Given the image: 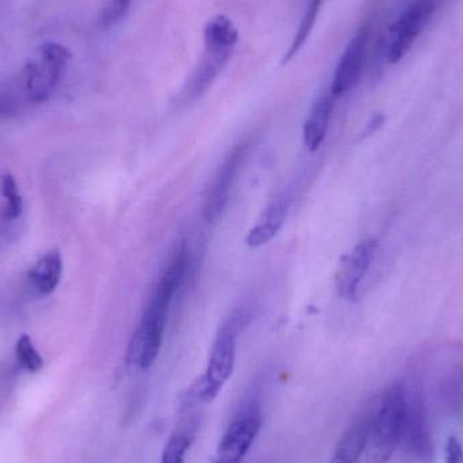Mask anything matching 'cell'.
<instances>
[{
	"instance_id": "obj_1",
	"label": "cell",
	"mask_w": 463,
	"mask_h": 463,
	"mask_svg": "<svg viewBox=\"0 0 463 463\" xmlns=\"http://www.w3.org/2000/svg\"><path fill=\"white\" fill-rule=\"evenodd\" d=\"M186 271L187 250L186 245L182 244L160 277L130 340L127 353V362L130 366L148 370L156 361L165 337L171 302L184 283Z\"/></svg>"
},
{
	"instance_id": "obj_2",
	"label": "cell",
	"mask_w": 463,
	"mask_h": 463,
	"mask_svg": "<svg viewBox=\"0 0 463 463\" xmlns=\"http://www.w3.org/2000/svg\"><path fill=\"white\" fill-rule=\"evenodd\" d=\"M250 320V313L247 307H239L231 313L212 345L206 372L187 389L184 400L203 407L219 396L220 391L233 374L237 337Z\"/></svg>"
},
{
	"instance_id": "obj_3",
	"label": "cell",
	"mask_w": 463,
	"mask_h": 463,
	"mask_svg": "<svg viewBox=\"0 0 463 463\" xmlns=\"http://www.w3.org/2000/svg\"><path fill=\"white\" fill-rule=\"evenodd\" d=\"M239 41V30L228 16L209 19L203 30V54L182 91L184 102L203 97L227 67Z\"/></svg>"
},
{
	"instance_id": "obj_4",
	"label": "cell",
	"mask_w": 463,
	"mask_h": 463,
	"mask_svg": "<svg viewBox=\"0 0 463 463\" xmlns=\"http://www.w3.org/2000/svg\"><path fill=\"white\" fill-rule=\"evenodd\" d=\"M405 383H392L370 413L364 463H388L400 446L404 420Z\"/></svg>"
},
{
	"instance_id": "obj_5",
	"label": "cell",
	"mask_w": 463,
	"mask_h": 463,
	"mask_svg": "<svg viewBox=\"0 0 463 463\" xmlns=\"http://www.w3.org/2000/svg\"><path fill=\"white\" fill-rule=\"evenodd\" d=\"M71 60L70 49L59 43H43L21 68L33 105L45 102L59 86Z\"/></svg>"
},
{
	"instance_id": "obj_6",
	"label": "cell",
	"mask_w": 463,
	"mask_h": 463,
	"mask_svg": "<svg viewBox=\"0 0 463 463\" xmlns=\"http://www.w3.org/2000/svg\"><path fill=\"white\" fill-rule=\"evenodd\" d=\"M405 383L404 420L400 446L405 456L419 463L434 461V440L427 418L423 393L418 385Z\"/></svg>"
},
{
	"instance_id": "obj_7",
	"label": "cell",
	"mask_w": 463,
	"mask_h": 463,
	"mask_svg": "<svg viewBox=\"0 0 463 463\" xmlns=\"http://www.w3.org/2000/svg\"><path fill=\"white\" fill-rule=\"evenodd\" d=\"M261 408L258 399L245 402L225 430L213 463H241L261 429Z\"/></svg>"
},
{
	"instance_id": "obj_8",
	"label": "cell",
	"mask_w": 463,
	"mask_h": 463,
	"mask_svg": "<svg viewBox=\"0 0 463 463\" xmlns=\"http://www.w3.org/2000/svg\"><path fill=\"white\" fill-rule=\"evenodd\" d=\"M439 3L440 0H412L400 14L389 29L386 43V54L392 64L402 61L412 49Z\"/></svg>"
},
{
	"instance_id": "obj_9",
	"label": "cell",
	"mask_w": 463,
	"mask_h": 463,
	"mask_svg": "<svg viewBox=\"0 0 463 463\" xmlns=\"http://www.w3.org/2000/svg\"><path fill=\"white\" fill-rule=\"evenodd\" d=\"M247 143L239 144L225 157L224 163L220 165L219 171L214 175L209 189L206 190L205 198H203V219L208 222H214L228 203L232 186L236 181L240 167L244 162L247 155Z\"/></svg>"
},
{
	"instance_id": "obj_10",
	"label": "cell",
	"mask_w": 463,
	"mask_h": 463,
	"mask_svg": "<svg viewBox=\"0 0 463 463\" xmlns=\"http://www.w3.org/2000/svg\"><path fill=\"white\" fill-rule=\"evenodd\" d=\"M377 250L378 242L374 239H366L359 241L351 252L343 256L335 277V285L340 297L350 301L356 298L359 286L369 271Z\"/></svg>"
},
{
	"instance_id": "obj_11",
	"label": "cell",
	"mask_w": 463,
	"mask_h": 463,
	"mask_svg": "<svg viewBox=\"0 0 463 463\" xmlns=\"http://www.w3.org/2000/svg\"><path fill=\"white\" fill-rule=\"evenodd\" d=\"M369 35V27H362L343 52L336 70H335L331 90H329L334 97H342L343 94L350 91L361 79L364 62H366Z\"/></svg>"
},
{
	"instance_id": "obj_12",
	"label": "cell",
	"mask_w": 463,
	"mask_h": 463,
	"mask_svg": "<svg viewBox=\"0 0 463 463\" xmlns=\"http://www.w3.org/2000/svg\"><path fill=\"white\" fill-rule=\"evenodd\" d=\"M290 205V193L283 192L282 194L278 195L261 214L258 224L248 232L245 237L248 247L259 248L269 244L285 224Z\"/></svg>"
},
{
	"instance_id": "obj_13",
	"label": "cell",
	"mask_w": 463,
	"mask_h": 463,
	"mask_svg": "<svg viewBox=\"0 0 463 463\" xmlns=\"http://www.w3.org/2000/svg\"><path fill=\"white\" fill-rule=\"evenodd\" d=\"M336 97L331 91L321 95L310 109L304 125V144L310 152L317 151L328 132Z\"/></svg>"
},
{
	"instance_id": "obj_14",
	"label": "cell",
	"mask_w": 463,
	"mask_h": 463,
	"mask_svg": "<svg viewBox=\"0 0 463 463\" xmlns=\"http://www.w3.org/2000/svg\"><path fill=\"white\" fill-rule=\"evenodd\" d=\"M193 411H182L186 413V418L181 421V426L168 438L162 453V463H184L187 451L192 448L198 430L201 426V418Z\"/></svg>"
},
{
	"instance_id": "obj_15",
	"label": "cell",
	"mask_w": 463,
	"mask_h": 463,
	"mask_svg": "<svg viewBox=\"0 0 463 463\" xmlns=\"http://www.w3.org/2000/svg\"><path fill=\"white\" fill-rule=\"evenodd\" d=\"M370 413L362 416L342 435L329 463H359L366 450Z\"/></svg>"
},
{
	"instance_id": "obj_16",
	"label": "cell",
	"mask_w": 463,
	"mask_h": 463,
	"mask_svg": "<svg viewBox=\"0 0 463 463\" xmlns=\"http://www.w3.org/2000/svg\"><path fill=\"white\" fill-rule=\"evenodd\" d=\"M62 272L61 255L59 250H51L35 263L29 277L33 286L41 294H51L56 290Z\"/></svg>"
},
{
	"instance_id": "obj_17",
	"label": "cell",
	"mask_w": 463,
	"mask_h": 463,
	"mask_svg": "<svg viewBox=\"0 0 463 463\" xmlns=\"http://www.w3.org/2000/svg\"><path fill=\"white\" fill-rule=\"evenodd\" d=\"M323 2L324 0H309V3H307V10H305L304 16H302L301 24H299L298 30H297L296 33V37L293 38L290 48L288 49L285 56H283L282 64L290 61V60L301 51L305 43H307L313 27H315L316 19H317L318 11H320Z\"/></svg>"
},
{
	"instance_id": "obj_18",
	"label": "cell",
	"mask_w": 463,
	"mask_h": 463,
	"mask_svg": "<svg viewBox=\"0 0 463 463\" xmlns=\"http://www.w3.org/2000/svg\"><path fill=\"white\" fill-rule=\"evenodd\" d=\"M2 187V195L5 198V209H3V217L7 222L18 219L22 213V197L19 194L18 184L10 173L5 174L0 181Z\"/></svg>"
},
{
	"instance_id": "obj_19",
	"label": "cell",
	"mask_w": 463,
	"mask_h": 463,
	"mask_svg": "<svg viewBox=\"0 0 463 463\" xmlns=\"http://www.w3.org/2000/svg\"><path fill=\"white\" fill-rule=\"evenodd\" d=\"M16 358H18L19 364L29 370V372L35 373L41 370L43 362L41 358L38 351L35 350L34 345H33L32 339L27 335H22L16 342Z\"/></svg>"
},
{
	"instance_id": "obj_20",
	"label": "cell",
	"mask_w": 463,
	"mask_h": 463,
	"mask_svg": "<svg viewBox=\"0 0 463 463\" xmlns=\"http://www.w3.org/2000/svg\"><path fill=\"white\" fill-rule=\"evenodd\" d=\"M130 5L132 0H109L100 14V24L103 27H111L118 24L127 15Z\"/></svg>"
},
{
	"instance_id": "obj_21",
	"label": "cell",
	"mask_w": 463,
	"mask_h": 463,
	"mask_svg": "<svg viewBox=\"0 0 463 463\" xmlns=\"http://www.w3.org/2000/svg\"><path fill=\"white\" fill-rule=\"evenodd\" d=\"M446 463H463V446L458 438H449L446 445Z\"/></svg>"
},
{
	"instance_id": "obj_22",
	"label": "cell",
	"mask_w": 463,
	"mask_h": 463,
	"mask_svg": "<svg viewBox=\"0 0 463 463\" xmlns=\"http://www.w3.org/2000/svg\"><path fill=\"white\" fill-rule=\"evenodd\" d=\"M383 117H374V118H373V121L370 122L369 125H367V129H366V133L367 135H372V133H374L375 130L378 129V128L381 127V125H383Z\"/></svg>"
}]
</instances>
